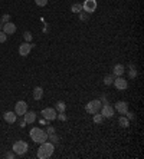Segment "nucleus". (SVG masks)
Instances as JSON below:
<instances>
[{
	"mask_svg": "<svg viewBox=\"0 0 144 159\" xmlns=\"http://www.w3.org/2000/svg\"><path fill=\"white\" fill-rule=\"evenodd\" d=\"M40 146H39L38 149V158L39 159H48L52 156V154H53V151H55V145L50 142H42L39 143Z\"/></svg>",
	"mask_w": 144,
	"mask_h": 159,
	"instance_id": "nucleus-1",
	"label": "nucleus"
},
{
	"mask_svg": "<svg viewBox=\"0 0 144 159\" xmlns=\"http://www.w3.org/2000/svg\"><path fill=\"white\" fill-rule=\"evenodd\" d=\"M29 135L32 138V141L36 143H42V142H46V141H48V133H46V131L40 129V128H32L30 132H29Z\"/></svg>",
	"mask_w": 144,
	"mask_h": 159,
	"instance_id": "nucleus-2",
	"label": "nucleus"
},
{
	"mask_svg": "<svg viewBox=\"0 0 144 159\" xmlns=\"http://www.w3.org/2000/svg\"><path fill=\"white\" fill-rule=\"evenodd\" d=\"M12 149H13V152H15L16 155L22 156V155H25L26 152H28L29 145H28V142H25V141H16V142L13 143Z\"/></svg>",
	"mask_w": 144,
	"mask_h": 159,
	"instance_id": "nucleus-3",
	"label": "nucleus"
},
{
	"mask_svg": "<svg viewBox=\"0 0 144 159\" xmlns=\"http://www.w3.org/2000/svg\"><path fill=\"white\" fill-rule=\"evenodd\" d=\"M101 106H102V102H101L100 99H95V100H91V102H88V103L85 105V110L88 112L89 115H94V113L100 112Z\"/></svg>",
	"mask_w": 144,
	"mask_h": 159,
	"instance_id": "nucleus-4",
	"label": "nucleus"
},
{
	"mask_svg": "<svg viewBox=\"0 0 144 159\" xmlns=\"http://www.w3.org/2000/svg\"><path fill=\"white\" fill-rule=\"evenodd\" d=\"M56 115H58V112H56L55 108H45V109H42V116H43V119H46L48 122L55 121Z\"/></svg>",
	"mask_w": 144,
	"mask_h": 159,
	"instance_id": "nucleus-5",
	"label": "nucleus"
},
{
	"mask_svg": "<svg viewBox=\"0 0 144 159\" xmlns=\"http://www.w3.org/2000/svg\"><path fill=\"white\" fill-rule=\"evenodd\" d=\"M82 10L87 11L88 15H92L97 10V0H85L82 3Z\"/></svg>",
	"mask_w": 144,
	"mask_h": 159,
	"instance_id": "nucleus-6",
	"label": "nucleus"
},
{
	"mask_svg": "<svg viewBox=\"0 0 144 159\" xmlns=\"http://www.w3.org/2000/svg\"><path fill=\"white\" fill-rule=\"evenodd\" d=\"M28 112V103L23 102V100H19L16 105H15V113L17 116H23Z\"/></svg>",
	"mask_w": 144,
	"mask_h": 159,
	"instance_id": "nucleus-7",
	"label": "nucleus"
},
{
	"mask_svg": "<svg viewBox=\"0 0 144 159\" xmlns=\"http://www.w3.org/2000/svg\"><path fill=\"white\" fill-rule=\"evenodd\" d=\"M114 110L118 112L120 115H125L128 112V103L125 100H118L115 103V106H114Z\"/></svg>",
	"mask_w": 144,
	"mask_h": 159,
	"instance_id": "nucleus-8",
	"label": "nucleus"
},
{
	"mask_svg": "<svg viewBox=\"0 0 144 159\" xmlns=\"http://www.w3.org/2000/svg\"><path fill=\"white\" fill-rule=\"evenodd\" d=\"M100 110H101V115L104 116V118H112V116H114V113H115L114 108H112L111 105H108V103L102 105Z\"/></svg>",
	"mask_w": 144,
	"mask_h": 159,
	"instance_id": "nucleus-9",
	"label": "nucleus"
},
{
	"mask_svg": "<svg viewBox=\"0 0 144 159\" xmlns=\"http://www.w3.org/2000/svg\"><path fill=\"white\" fill-rule=\"evenodd\" d=\"M32 47H33V44L30 43V42H25V43H22L20 46H19V55L23 56V57H26V56L30 53Z\"/></svg>",
	"mask_w": 144,
	"mask_h": 159,
	"instance_id": "nucleus-10",
	"label": "nucleus"
},
{
	"mask_svg": "<svg viewBox=\"0 0 144 159\" xmlns=\"http://www.w3.org/2000/svg\"><path fill=\"white\" fill-rule=\"evenodd\" d=\"M114 86H115V89H118V90H125V89L128 88V83L122 76H117L115 79H114Z\"/></svg>",
	"mask_w": 144,
	"mask_h": 159,
	"instance_id": "nucleus-11",
	"label": "nucleus"
},
{
	"mask_svg": "<svg viewBox=\"0 0 144 159\" xmlns=\"http://www.w3.org/2000/svg\"><path fill=\"white\" fill-rule=\"evenodd\" d=\"M2 30L6 33V34H13V33L16 32V24L15 23H3V28H2Z\"/></svg>",
	"mask_w": 144,
	"mask_h": 159,
	"instance_id": "nucleus-12",
	"label": "nucleus"
},
{
	"mask_svg": "<svg viewBox=\"0 0 144 159\" xmlns=\"http://www.w3.org/2000/svg\"><path fill=\"white\" fill-rule=\"evenodd\" d=\"M23 121L29 123V125H32L35 121H36V113H35L33 110H28L25 115H23Z\"/></svg>",
	"mask_w": 144,
	"mask_h": 159,
	"instance_id": "nucleus-13",
	"label": "nucleus"
},
{
	"mask_svg": "<svg viewBox=\"0 0 144 159\" xmlns=\"http://www.w3.org/2000/svg\"><path fill=\"white\" fill-rule=\"evenodd\" d=\"M3 119H5L7 123H15L17 119V115L15 113V112H10V110H7V112H5L3 113Z\"/></svg>",
	"mask_w": 144,
	"mask_h": 159,
	"instance_id": "nucleus-14",
	"label": "nucleus"
},
{
	"mask_svg": "<svg viewBox=\"0 0 144 159\" xmlns=\"http://www.w3.org/2000/svg\"><path fill=\"white\" fill-rule=\"evenodd\" d=\"M124 72H125L124 65H120V63H118V65H115L112 67V75H114V76H122Z\"/></svg>",
	"mask_w": 144,
	"mask_h": 159,
	"instance_id": "nucleus-15",
	"label": "nucleus"
},
{
	"mask_svg": "<svg viewBox=\"0 0 144 159\" xmlns=\"http://www.w3.org/2000/svg\"><path fill=\"white\" fill-rule=\"evenodd\" d=\"M42 96H43V89L40 88V86H36L33 89V99L35 100H40Z\"/></svg>",
	"mask_w": 144,
	"mask_h": 159,
	"instance_id": "nucleus-16",
	"label": "nucleus"
},
{
	"mask_svg": "<svg viewBox=\"0 0 144 159\" xmlns=\"http://www.w3.org/2000/svg\"><path fill=\"white\" fill-rule=\"evenodd\" d=\"M55 109L58 113H61V112H63L65 113V109H67V103L63 102V100H58L55 105Z\"/></svg>",
	"mask_w": 144,
	"mask_h": 159,
	"instance_id": "nucleus-17",
	"label": "nucleus"
},
{
	"mask_svg": "<svg viewBox=\"0 0 144 159\" xmlns=\"http://www.w3.org/2000/svg\"><path fill=\"white\" fill-rule=\"evenodd\" d=\"M118 123H120V126L121 128H128L130 126V121L127 119V116L125 115H121L118 118Z\"/></svg>",
	"mask_w": 144,
	"mask_h": 159,
	"instance_id": "nucleus-18",
	"label": "nucleus"
},
{
	"mask_svg": "<svg viewBox=\"0 0 144 159\" xmlns=\"http://www.w3.org/2000/svg\"><path fill=\"white\" fill-rule=\"evenodd\" d=\"M128 77H130V79L137 77V69H135V66H134V65L128 66Z\"/></svg>",
	"mask_w": 144,
	"mask_h": 159,
	"instance_id": "nucleus-19",
	"label": "nucleus"
},
{
	"mask_svg": "<svg viewBox=\"0 0 144 159\" xmlns=\"http://www.w3.org/2000/svg\"><path fill=\"white\" fill-rule=\"evenodd\" d=\"M48 141H49L50 143L56 145V143L59 142V138H58V135H56L55 132H53V133H49V135H48Z\"/></svg>",
	"mask_w": 144,
	"mask_h": 159,
	"instance_id": "nucleus-20",
	"label": "nucleus"
},
{
	"mask_svg": "<svg viewBox=\"0 0 144 159\" xmlns=\"http://www.w3.org/2000/svg\"><path fill=\"white\" fill-rule=\"evenodd\" d=\"M71 11L72 13H79V11H82V5L81 3H74L71 6Z\"/></svg>",
	"mask_w": 144,
	"mask_h": 159,
	"instance_id": "nucleus-21",
	"label": "nucleus"
},
{
	"mask_svg": "<svg viewBox=\"0 0 144 159\" xmlns=\"http://www.w3.org/2000/svg\"><path fill=\"white\" fill-rule=\"evenodd\" d=\"M112 82H114V76H112V75H107V76L104 77V85H107V86L112 85Z\"/></svg>",
	"mask_w": 144,
	"mask_h": 159,
	"instance_id": "nucleus-22",
	"label": "nucleus"
},
{
	"mask_svg": "<svg viewBox=\"0 0 144 159\" xmlns=\"http://www.w3.org/2000/svg\"><path fill=\"white\" fill-rule=\"evenodd\" d=\"M104 119H105V118H104L102 115H98V113H94V122H95V123H101V122L104 121Z\"/></svg>",
	"mask_w": 144,
	"mask_h": 159,
	"instance_id": "nucleus-23",
	"label": "nucleus"
},
{
	"mask_svg": "<svg viewBox=\"0 0 144 159\" xmlns=\"http://www.w3.org/2000/svg\"><path fill=\"white\" fill-rule=\"evenodd\" d=\"M78 15H79V19H81L82 22H87V20H88V16H89V15L87 13V11H79Z\"/></svg>",
	"mask_w": 144,
	"mask_h": 159,
	"instance_id": "nucleus-24",
	"label": "nucleus"
},
{
	"mask_svg": "<svg viewBox=\"0 0 144 159\" xmlns=\"http://www.w3.org/2000/svg\"><path fill=\"white\" fill-rule=\"evenodd\" d=\"M23 37H25V42H32V33L25 32L23 33Z\"/></svg>",
	"mask_w": 144,
	"mask_h": 159,
	"instance_id": "nucleus-25",
	"label": "nucleus"
},
{
	"mask_svg": "<svg viewBox=\"0 0 144 159\" xmlns=\"http://www.w3.org/2000/svg\"><path fill=\"white\" fill-rule=\"evenodd\" d=\"M6 40H7V34L3 30H0V43H5Z\"/></svg>",
	"mask_w": 144,
	"mask_h": 159,
	"instance_id": "nucleus-26",
	"label": "nucleus"
},
{
	"mask_svg": "<svg viewBox=\"0 0 144 159\" xmlns=\"http://www.w3.org/2000/svg\"><path fill=\"white\" fill-rule=\"evenodd\" d=\"M35 3H36L39 7H43V6L48 5V0H35Z\"/></svg>",
	"mask_w": 144,
	"mask_h": 159,
	"instance_id": "nucleus-27",
	"label": "nucleus"
},
{
	"mask_svg": "<svg viewBox=\"0 0 144 159\" xmlns=\"http://www.w3.org/2000/svg\"><path fill=\"white\" fill-rule=\"evenodd\" d=\"M7 22H10V15H7V13H6V15L2 16V22H0V23H7Z\"/></svg>",
	"mask_w": 144,
	"mask_h": 159,
	"instance_id": "nucleus-28",
	"label": "nucleus"
},
{
	"mask_svg": "<svg viewBox=\"0 0 144 159\" xmlns=\"http://www.w3.org/2000/svg\"><path fill=\"white\" fill-rule=\"evenodd\" d=\"M56 118H58L59 121H67V115H63V112L58 113V115H56Z\"/></svg>",
	"mask_w": 144,
	"mask_h": 159,
	"instance_id": "nucleus-29",
	"label": "nucleus"
},
{
	"mask_svg": "<svg viewBox=\"0 0 144 159\" xmlns=\"http://www.w3.org/2000/svg\"><path fill=\"white\" fill-rule=\"evenodd\" d=\"M125 115H127V119H128V121H134V118H135V116H134V113H133V112H130V110H128Z\"/></svg>",
	"mask_w": 144,
	"mask_h": 159,
	"instance_id": "nucleus-30",
	"label": "nucleus"
},
{
	"mask_svg": "<svg viewBox=\"0 0 144 159\" xmlns=\"http://www.w3.org/2000/svg\"><path fill=\"white\" fill-rule=\"evenodd\" d=\"M15 156H16L15 152H7V154H6V158H7V159H13Z\"/></svg>",
	"mask_w": 144,
	"mask_h": 159,
	"instance_id": "nucleus-31",
	"label": "nucleus"
},
{
	"mask_svg": "<svg viewBox=\"0 0 144 159\" xmlns=\"http://www.w3.org/2000/svg\"><path fill=\"white\" fill-rule=\"evenodd\" d=\"M53 132H55V128H53V126H48V128H46V133H48V135H49V133H53Z\"/></svg>",
	"mask_w": 144,
	"mask_h": 159,
	"instance_id": "nucleus-32",
	"label": "nucleus"
},
{
	"mask_svg": "<svg viewBox=\"0 0 144 159\" xmlns=\"http://www.w3.org/2000/svg\"><path fill=\"white\" fill-rule=\"evenodd\" d=\"M39 123H40V125H46V123H48V121H46V119H43V118H42V119L39 121Z\"/></svg>",
	"mask_w": 144,
	"mask_h": 159,
	"instance_id": "nucleus-33",
	"label": "nucleus"
},
{
	"mask_svg": "<svg viewBox=\"0 0 144 159\" xmlns=\"http://www.w3.org/2000/svg\"><path fill=\"white\" fill-rule=\"evenodd\" d=\"M25 125H26V122H25V121L20 122V128H25Z\"/></svg>",
	"mask_w": 144,
	"mask_h": 159,
	"instance_id": "nucleus-34",
	"label": "nucleus"
},
{
	"mask_svg": "<svg viewBox=\"0 0 144 159\" xmlns=\"http://www.w3.org/2000/svg\"><path fill=\"white\" fill-rule=\"evenodd\" d=\"M2 28H3V24H2V23H0V30H2Z\"/></svg>",
	"mask_w": 144,
	"mask_h": 159,
	"instance_id": "nucleus-35",
	"label": "nucleus"
}]
</instances>
